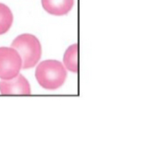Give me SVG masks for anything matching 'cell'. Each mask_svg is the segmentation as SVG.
I'll list each match as a JSON object with an SVG mask.
<instances>
[{
    "label": "cell",
    "mask_w": 149,
    "mask_h": 152,
    "mask_svg": "<svg viewBox=\"0 0 149 152\" xmlns=\"http://www.w3.org/2000/svg\"><path fill=\"white\" fill-rule=\"evenodd\" d=\"M35 77L43 88L55 90L64 84L67 79V71L60 61H44L38 65Z\"/></svg>",
    "instance_id": "cell-1"
},
{
    "label": "cell",
    "mask_w": 149,
    "mask_h": 152,
    "mask_svg": "<svg viewBox=\"0 0 149 152\" xmlns=\"http://www.w3.org/2000/svg\"><path fill=\"white\" fill-rule=\"evenodd\" d=\"M21 57L22 68L28 69L33 67L41 57V45L39 39L32 34H22L18 36L12 43Z\"/></svg>",
    "instance_id": "cell-2"
},
{
    "label": "cell",
    "mask_w": 149,
    "mask_h": 152,
    "mask_svg": "<svg viewBox=\"0 0 149 152\" xmlns=\"http://www.w3.org/2000/svg\"><path fill=\"white\" fill-rule=\"evenodd\" d=\"M22 60L13 47H0V79L10 80L19 74Z\"/></svg>",
    "instance_id": "cell-3"
},
{
    "label": "cell",
    "mask_w": 149,
    "mask_h": 152,
    "mask_svg": "<svg viewBox=\"0 0 149 152\" xmlns=\"http://www.w3.org/2000/svg\"><path fill=\"white\" fill-rule=\"evenodd\" d=\"M0 93L4 95H28L31 94V88L27 80L23 75H18L13 79L0 81Z\"/></svg>",
    "instance_id": "cell-4"
},
{
    "label": "cell",
    "mask_w": 149,
    "mask_h": 152,
    "mask_svg": "<svg viewBox=\"0 0 149 152\" xmlns=\"http://www.w3.org/2000/svg\"><path fill=\"white\" fill-rule=\"evenodd\" d=\"M44 10L55 16L66 15L74 5V0H41Z\"/></svg>",
    "instance_id": "cell-5"
},
{
    "label": "cell",
    "mask_w": 149,
    "mask_h": 152,
    "mask_svg": "<svg viewBox=\"0 0 149 152\" xmlns=\"http://www.w3.org/2000/svg\"><path fill=\"white\" fill-rule=\"evenodd\" d=\"M13 22V15L10 8L0 3V35L10 30Z\"/></svg>",
    "instance_id": "cell-6"
},
{
    "label": "cell",
    "mask_w": 149,
    "mask_h": 152,
    "mask_svg": "<svg viewBox=\"0 0 149 152\" xmlns=\"http://www.w3.org/2000/svg\"><path fill=\"white\" fill-rule=\"evenodd\" d=\"M64 66L70 72H77V45L70 46L64 53L63 57Z\"/></svg>",
    "instance_id": "cell-7"
}]
</instances>
